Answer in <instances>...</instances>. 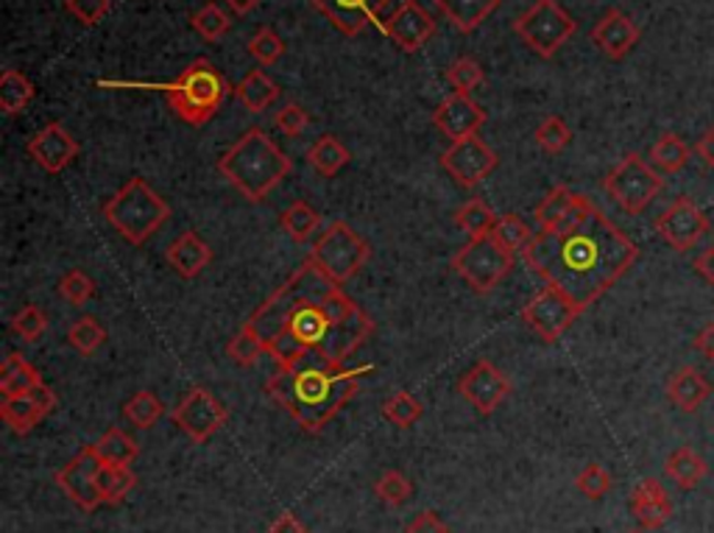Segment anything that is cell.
I'll return each instance as SVG.
<instances>
[{
    "instance_id": "cell-1",
    "label": "cell",
    "mask_w": 714,
    "mask_h": 533,
    "mask_svg": "<svg viewBox=\"0 0 714 533\" xmlns=\"http://www.w3.org/2000/svg\"><path fill=\"white\" fill-rule=\"evenodd\" d=\"M524 265L575 305H595L639 260V249L595 204L575 224L533 235L522 249Z\"/></svg>"
},
{
    "instance_id": "cell-2",
    "label": "cell",
    "mask_w": 714,
    "mask_h": 533,
    "mask_svg": "<svg viewBox=\"0 0 714 533\" xmlns=\"http://www.w3.org/2000/svg\"><path fill=\"white\" fill-rule=\"evenodd\" d=\"M375 366L357 369H329L316 349L296 369H280L266 383V394L296 420V425L307 433H322L335 416L349 405L351 396L360 391V378Z\"/></svg>"
},
{
    "instance_id": "cell-3",
    "label": "cell",
    "mask_w": 714,
    "mask_h": 533,
    "mask_svg": "<svg viewBox=\"0 0 714 533\" xmlns=\"http://www.w3.org/2000/svg\"><path fill=\"white\" fill-rule=\"evenodd\" d=\"M215 168L249 202H262L291 174L293 162L260 127H251L246 129V134H240L238 143L227 154L220 156Z\"/></svg>"
},
{
    "instance_id": "cell-4",
    "label": "cell",
    "mask_w": 714,
    "mask_h": 533,
    "mask_svg": "<svg viewBox=\"0 0 714 533\" xmlns=\"http://www.w3.org/2000/svg\"><path fill=\"white\" fill-rule=\"evenodd\" d=\"M338 289L340 285H335L313 260H307L302 269H296L288 276V282L282 289H277L274 294L268 296V300L251 313V318L246 324H251V327L260 333L262 341L271 344L280 333L288 330V324H291L293 313H296L299 307L310 305V302L322 305V302H327Z\"/></svg>"
},
{
    "instance_id": "cell-5",
    "label": "cell",
    "mask_w": 714,
    "mask_h": 533,
    "mask_svg": "<svg viewBox=\"0 0 714 533\" xmlns=\"http://www.w3.org/2000/svg\"><path fill=\"white\" fill-rule=\"evenodd\" d=\"M104 218L109 227L129 240L131 246H143L162 224L171 218V207L165 198L154 191L145 180L134 176L126 182L107 204H104Z\"/></svg>"
},
{
    "instance_id": "cell-6",
    "label": "cell",
    "mask_w": 714,
    "mask_h": 533,
    "mask_svg": "<svg viewBox=\"0 0 714 533\" xmlns=\"http://www.w3.org/2000/svg\"><path fill=\"white\" fill-rule=\"evenodd\" d=\"M160 90H165L167 107L178 120H185L187 127H204L218 115L229 85L213 62L196 59L182 70L176 81H167Z\"/></svg>"
},
{
    "instance_id": "cell-7",
    "label": "cell",
    "mask_w": 714,
    "mask_h": 533,
    "mask_svg": "<svg viewBox=\"0 0 714 533\" xmlns=\"http://www.w3.org/2000/svg\"><path fill=\"white\" fill-rule=\"evenodd\" d=\"M371 258L369 240L360 238L346 221H333L322 232V238L313 243L310 258L335 285L349 282L357 271L364 269Z\"/></svg>"
},
{
    "instance_id": "cell-8",
    "label": "cell",
    "mask_w": 714,
    "mask_h": 533,
    "mask_svg": "<svg viewBox=\"0 0 714 533\" xmlns=\"http://www.w3.org/2000/svg\"><path fill=\"white\" fill-rule=\"evenodd\" d=\"M513 31L536 56L553 59L575 36L577 23L559 0H536L528 12L519 14Z\"/></svg>"
},
{
    "instance_id": "cell-9",
    "label": "cell",
    "mask_w": 714,
    "mask_h": 533,
    "mask_svg": "<svg viewBox=\"0 0 714 533\" xmlns=\"http://www.w3.org/2000/svg\"><path fill=\"white\" fill-rule=\"evenodd\" d=\"M603 191L608 193V198H612L623 213H628V216H642L650 204H653V198L664 191V180H661L653 165L645 162V156L625 154L623 160L608 171L606 180H603Z\"/></svg>"
},
{
    "instance_id": "cell-10",
    "label": "cell",
    "mask_w": 714,
    "mask_h": 533,
    "mask_svg": "<svg viewBox=\"0 0 714 533\" xmlns=\"http://www.w3.org/2000/svg\"><path fill=\"white\" fill-rule=\"evenodd\" d=\"M453 269L477 296H486L511 274L513 254L506 252V249L488 235V238L469 240L453 258Z\"/></svg>"
},
{
    "instance_id": "cell-11",
    "label": "cell",
    "mask_w": 714,
    "mask_h": 533,
    "mask_svg": "<svg viewBox=\"0 0 714 533\" xmlns=\"http://www.w3.org/2000/svg\"><path fill=\"white\" fill-rule=\"evenodd\" d=\"M581 313H584V307L575 305L564 291L548 285L524 305L522 318L544 344H555L577 322Z\"/></svg>"
},
{
    "instance_id": "cell-12",
    "label": "cell",
    "mask_w": 714,
    "mask_h": 533,
    "mask_svg": "<svg viewBox=\"0 0 714 533\" xmlns=\"http://www.w3.org/2000/svg\"><path fill=\"white\" fill-rule=\"evenodd\" d=\"M171 420L178 431L191 436V442L204 444L209 442L220 427L227 425L229 411L220 405L207 389L196 385V389L187 391V394L182 396V402L173 407Z\"/></svg>"
},
{
    "instance_id": "cell-13",
    "label": "cell",
    "mask_w": 714,
    "mask_h": 533,
    "mask_svg": "<svg viewBox=\"0 0 714 533\" xmlns=\"http://www.w3.org/2000/svg\"><path fill=\"white\" fill-rule=\"evenodd\" d=\"M656 232L673 252H690L703 240V235L712 229L706 213L695 204V198H675L659 218H656Z\"/></svg>"
},
{
    "instance_id": "cell-14",
    "label": "cell",
    "mask_w": 714,
    "mask_h": 533,
    "mask_svg": "<svg viewBox=\"0 0 714 533\" xmlns=\"http://www.w3.org/2000/svg\"><path fill=\"white\" fill-rule=\"evenodd\" d=\"M104 461L96 453V444H89L78 453L73 461H67L60 472L54 475L56 486L62 489L67 500L78 505L82 511H96L104 505L101 491H98V472H101Z\"/></svg>"
},
{
    "instance_id": "cell-15",
    "label": "cell",
    "mask_w": 714,
    "mask_h": 533,
    "mask_svg": "<svg viewBox=\"0 0 714 533\" xmlns=\"http://www.w3.org/2000/svg\"><path fill=\"white\" fill-rule=\"evenodd\" d=\"M439 162L441 168L453 176L461 187H477L486 176H491L500 156H497V151L491 149V145H486L475 134V138L450 145V149L441 154Z\"/></svg>"
},
{
    "instance_id": "cell-16",
    "label": "cell",
    "mask_w": 714,
    "mask_h": 533,
    "mask_svg": "<svg viewBox=\"0 0 714 533\" xmlns=\"http://www.w3.org/2000/svg\"><path fill=\"white\" fill-rule=\"evenodd\" d=\"M371 333H375V322L369 318V313H366L364 307H355L349 316L329 324L327 336H324L322 344L316 347L318 358H322L329 369H344L346 358H351V355L357 352V347H364Z\"/></svg>"
},
{
    "instance_id": "cell-17",
    "label": "cell",
    "mask_w": 714,
    "mask_h": 533,
    "mask_svg": "<svg viewBox=\"0 0 714 533\" xmlns=\"http://www.w3.org/2000/svg\"><path fill=\"white\" fill-rule=\"evenodd\" d=\"M340 34L357 36L369 23L380 29L397 7V0H310Z\"/></svg>"
},
{
    "instance_id": "cell-18",
    "label": "cell",
    "mask_w": 714,
    "mask_h": 533,
    "mask_svg": "<svg viewBox=\"0 0 714 533\" xmlns=\"http://www.w3.org/2000/svg\"><path fill=\"white\" fill-rule=\"evenodd\" d=\"M380 29L399 51L416 54V51H422L433 40L435 18L419 0H402Z\"/></svg>"
},
{
    "instance_id": "cell-19",
    "label": "cell",
    "mask_w": 714,
    "mask_h": 533,
    "mask_svg": "<svg viewBox=\"0 0 714 533\" xmlns=\"http://www.w3.org/2000/svg\"><path fill=\"white\" fill-rule=\"evenodd\" d=\"M458 391L477 414L491 416L506 402V396L511 394V380L491 360H477L469 372L461 378Z\"/></svg>"
},
{
    "instance_id": "cell-20",
    "label": "cell",
    "mask_w": 714,
    "mask_h": 533,
    "mask_svg": "<svg viewBox=\"0 0 714 533\" xmlns=\"http://www.w3.org/2000/svg\"><path fill=\"white\" fill-rule=\"evenodd\" d=\"M25 151L45 174H62L78 156V143L60 120H54L25 143Z\"/></svg>"
},
{
    "instance_id": "cell-21",
    "label": "cell",
    "mask_w": 714,
    "mask_h": 533,
    "mask_svg": "<svg viewBox=\"0 0 714 533\" xmlns=\"http://www.w3.org/2000/svg\"><path fill=\"white\" fill-rule=\"evenodd\" d=\"M483 123H486V112H483L480 104L472 101V96H461V93L444 98L433 112V127L453 143L475 138Z\"/></svg>"
},
{
    "instance_id": "cell-22",
    "label": "cell",
    "mask_w": 714,
    "mask_h": 533,
    "mask_svg": "<svg viewBox=\"0 0 714 533\" xmlns=\"http://www.w3.org/2000/svg\"><path fill=\"white\" fill-rule=\"evenodd\" d=\"M592 43L597 45L603 56L614 62H623L625 56L631 54L642 40V29L637 25V20L628 18L623 9H608L592 29Z\"/></svg>"
},
{
    "instance_id": "cell-23",
    "label": "cell",
    "mask_w": 714,
    "mask_h": 533,
    "mask_svg": "<svg viewBox=\"0 0 714 533\" xmlns=\"http://www.w3.org/2000/svg\"><path fill=\"white\" fill-rule=\"evenodd\" d=\"M631 514L645 531H659L673 516V500L659 478H645L631 491Z\"/></svg>"
},
{
    "instance_id": "cell-24",
    "label": "cell",
    "mask_w": 714,
    "mask_h": 533,
    "mask_svg": "<svg viewBox=\"0 0 714 533\" xmlns=\"http://www.w3.org/2000/svg\"><path fill=\"white\" fill-rule=\"evenodd\" d=\"M712 391L714 389L708 378L695 366H681L679 372H673L667 380V400L673 402V407H679L681 414L701 411V405L712 396Z\"/></svg>"
},
{
    "instance_id": "cell-25",
    "label": "cell",
    "mask_w": 714,
    "mask_h": 533,
    "mask_svg": "<svg viewBox=\"0 0 714 533\" xmlns=\"http://www.w3.org/2000/svg\"><path fill=\"white\" fill-rule=\"evenodd\" d=\"M165 258L182 280H196V276L213 263V249H209L207 240L198 238L196 232H182L167 246Z\"/></svg>"
},
{
    "instance_id": "cell-26",
    "label": "cell",
    "mask_w": 714,
    "mask_h": 533,
    "mask_svg": "<svg viewBox=\"0 0 714 533\" xmlns=\"http://www.w3.org/2000/svg\"><path fill=\"white\" fill-rule=\"evenodd\" d=\"M433 3L461 34L477 31L502 7V0H433Z\"/></svg>"
},
{
    "instance_id": "cell-27",
    "label": "cell",
    "mask_w": 714,
    "mask_h": 533,
    "mask_svg": "<svg viewBox=\"0 0 714 533\" xmlns=\"http://www.w3.org/2000/svg\"><path fill=\"white\" fill-rule=\"evenodd\" d=\"M232 93H235V98H238V101L255 115L266 112V109L271 107V104H277V98L282 96L280 85H277L274 78L262 70H251L249 76L240 78Z\"/></svg>"
},
{
    "instance_id": "cell-28",
    "label": "cell",
    "mask_w": 714,
    "mask_h": 533,
    "mask_svg": "<svg viewBox=\"0 0 714 533\" xmlns=\"http://www.w3.org/2000/svg\"><path fill=\"white\" fill-rule=\"evenodd\" d=\"M664 475L670 480H673V483L679 486V489L692 491V489H697V486L703 483V478L708 475V467H706V461H703V458L697 456L695 449H692V447H679V449H673L670 456H667Z\"/></svg>"
},
{
    "instance_id": "cell-29",
    "label": "cell",
    "mask_w": 714,
    "mask_h": 533,
    "mask_svg": "<svg viewBox=\"0 0 714 533\" xmlns=\"http://www.w3.org/2000/svg\"><path fill=\"white\" fill-rule=\"evenodd\" d=\"M288 330L304 344V347L316 349L322 344V338L327 336L329 330V316L327 307L316 305V302H310V305H302L296 313H293L291 324H288Z\"/></svg>"
},
{
    "instance_id": "cell-30",
    "label": "cell",
    "mask_w": 714,
    "mask_h": 533,
    "mask_svg": "<svg viewBox=\"0 0 714 533\" xmlns=\"http://www.w3.org/2000/svg\"><path fill=\"white\" fill-rule=\"evenodd\" d=\"M36 385H42L40 372H36L23 355L12 352L3 360V366H0V391H3V396L31 394Z\"/></svg>"
},
{
    "instance_id": "cell-31",
    "label": "cell",
    "mask_w": 714,
    "mask_h": 533,
    "mask_svg": "<svg viewBox=\"0 0 714 533\" xmlns=\"http://www.w3.org/2000/svg\"><path fill=\"white\" fill-rule=\"evenodd\" d=\"M0 416H3V422H7L18 436H25V433L34 431V427L48 416V411H45V407H42L31 394H23V396H7V402L0 405Z\"/></svg>"
},
{
    "instance_id": "cell-32",
    "label": "cell",
    "mask_w": 714,
    "mask_h": 533,
    "mask_svg": "<svg viewBox=\"0 0 714 533\" xmlns=\"http://www.w3.org/2000/svg\"><path fill=\"white\" fill-rule=\"evenodd\" d=\"M138 486V475L131 464H104L98 472V491H101L104 505H118L129 498Z\"/></svg>"
},
{
    "instance_id": "cell-33",
    "label": "cell",
    "mask_w": 714,
    "mask_h": 533,
    "mask_svg": "<svg viewBox=\"0 0 714 533\" xmlns=\"http://www.w3.org/2000/svg\"><path fill=\"white\" fill-rule=\"evenodd\" d=\"M692 149L679 138V134L667 132L650 145V165L661 174H679V171L686 168V162H690Z\"/></svg>"
},
{
    "instance_id": "cell-34",
    "label": "cell",
    "mask_w": 714,
    "mask_h": 533,
    "mask_svg": "<svg viewBox=\"0 0 714 533\" xmlns=\"http://www.w3.org/2000/svg\"><path fill=\"white\" fill-rule=\"evenodd\" d=\"M34 93L36 90L31 85V78L25 73H20L18 67H7L3 76H0V109L9 118L23 112L31 104V98H34Z\"/></svg>"
},
{
    "instance_id": "cell-35",
    "label": "cell",
    "mask_w": 714,
    "mask_h": 533,
    "mask_svg": "<svg viewBox=\"0 0 714 533\" xmlns=\"http://www.w3.org/2000/svg\"><path fill=\"white\" fill-rule=\"evenodd\" d=\"M349 149H346L338 138H333V134H324V138H318L316 143L307 149L310 168H316L322 176H335L340 168L349 165Z\"/></svg>"
},
{
    "instance_id": "cell-36",
    "label": "cell",
    "mask_w": 714,
    "mask_h": 533,
    "mask_svg": "<svg viewBox=\"0 0 714 533\" xmlns=\"http://www.w3.org/2000/svg\"><path fill=\"white\" fill-rule=\"evenodd\" d=\"M575 198L577 193H572L566 185L553 187V191L542 198V204L536 207V224H539V229H542V232H553V229L570 216Z\"/></svg>"
},
{
    "instance_id": "cell-37",
    "label": "cell",
    "mask_w": 714,
    "mask_h": 533,
    "mask_svg": "<svg viewBox=\"0 0 714 533\" xmlns=\"http://www.w3.org/2000/svg\"><path fill=\"white\" fill-rule=\"evenodd\" d=\"M497 218L500 216H495V210H491L483 198H469V202L455 213V224H458L461 232L469 235V240L488 238L491 229H495Z\"/></svg>"
},
{
    "instance_id": "cell-38",
    "label": "cell",
    "mask_w": 714,
    "mask_h": 533,
    "mask_svg": "<svg viewBox=\"0 0 714 533\" xmlns=\"http://www.w3.org/2000/svg\"><path fill=\"white\" fill-rule=\"evenodd\" d=\"M322 227V216H318L307 202H293L285 213H282V229L291 235L296 243H307L316 229Z\"/></svg>"
},
{
    "instance_id": "cell-39",
    "label": "cell",
    "mask_w": 714,
    "mask_h": 533,
    "mask_svg": "<svg viewBox=\"0 0 714 533\" xmlns=\"http://www.w3.org/2000/svg\"><path fill=\"white\" fill-rule=\"evenodd\" d=\"M96 453L101 456L104 464H131L138 458V442L120 427H109L101 438L96 442Z\"/></svg>"
},
{
    "instance_id": "cell-40",
    "label": "cell",
    "mask_w": 714,
    "mask_h": 533,
    "mask_svg": "<svg viewBox=\"0 0 714 533\" xmlns=\"http://www.w3.org/2000/svg\"><path fill=\"white\" fill-rule=\"evenodd\" d=\"M162 414H165V407H162L160 396L151 394V391H138V394L129 396L123 405L126 422H131V425L140 427V431L154 427L156 422L162 420Z\"/></svg>"
},
{
    "instance_id": "cell-41",
    "label": "cell",
    "mask_w": 714,
    "mask_h": 533,
    "mask_svg": "<svg viewBox=\"0 0 714 533\" xmlns=\"http://www.w3.org/2000/svg\"><path fill=\"white\" fill-rule=\"evenodd\" d=\"M67 341H71V347L76 349L78 355L89 358V355H96L98 349L107 344V330H104L101 322H96L93 316H82L76 324H71Z\"/></svg>"
},
{
    "instance_id": "cell-42",
    "label": "cell",
    "mask_w": 714,
    "mask_h": 533,
    "mask_svg": "<svg viewBox=\"0 0 714 533\" xmlns=\"http://www.w3.org/2000/svg\"><path fill=\"white\" fill-rule=\"evenodd\" d=\"M382 416H386L391 425L408 431V427H413L422 420V402H419L411 391H397V394H391L382 402Z\"/></svg>"
},
{
    "instance_id": "cell-43",
    "label": "cell",
    "mask_w": 714,
    "mask_h": 533,
    "mask_svg": "<svg viewBox=\"0 0 714 533\" xmlns=\"http://www.w3.org/2000/svg\"><path fill=\"white\" fill-rule=\"evenodd\" d=\"M262 352H268V344L262 341L260 333H257L251 324H244L238 336L227 344V355L235 360V363L244 366V369L255 366Z\"/></svg>"
},
{
    "instance_id": "cell-44",
    "label": "cell",
    "mask_w": 714,
    "mask_h": 533,
    "mask_svg": "<svg viewBox=\"0 0 714 533\" xmlns=\"http://www.w3.org/2000/svg\"><path fill=\"white\" fill-rule=\"evenodd\" d=\"M491 238H495L506 252L513 254L533 240V232H530V227L522 218L513 216V213H506V216L497 218L495 229H491Z\"/></svg>"
},
{
    "instance_id": "cell-45",
    "label": "cell",
    "mask_w": 714,
    "mask_h": 533,
    "mask_svg": "<svg viewBox=\"0 0 714 533\" xmlns=\"http://www.w3.org/2000/svg\"><path fill=\"white\" fill-rule=\"evenodd\" d=\"M193 29H196V34L204 36L207 43H218V40H224V34H229L232 20H229V14L224 12L218 3H207V7H202L193 14Z\"/></svg>"
},
{
    "instance_id": "cell-46",
    "label": "cell",
    "mask_w": 714,
    "mask_h": 533,
    "mask_svg": "<svg viewBox=\"0 0 714 533\" xmlns=\"http://www.w3.org/2000/svg\"><path fill=\"white\" fill-rule=\"evenodd\" d=\"M446 81H450L453 90L461 93V96H472V90H477V87L486 81V70H483L480 62L472 59V56H461V59H455L453 65H450V70H446Z\"/></svg>"
},
{
    "instance_id": "cell-47",
    "label": "cell",
    "mask_w": 714,
    "mask_h": 533,
    "mask_svg": "<svg viewBox=\"0 0 714 533\" xmlns=\"http://www.w3.org/2000/svg\"><path fill=\"white\" fill-rule=\"evenodd\" d=\"M533 140L536 145H539L542 151H548V154H561V151L572 143V129L566 127L564 118L550 115V118H544L542 123L536 127Z\"/></svg>"
},
{
    "instance_id": "cell-48",
    "label": "cell",
    "mask_w": 714,
    "mask_h": 533,
    "mask_svg": "<svg viewBox=\"0 0 714 533\" xmlns=\"http://www.w3.org/2000/svg\"><path fill=\"white\" fill-rule=\"evenodd\" d=\"M48 330V316L40 305H23L12 318V333L25 344H36Z\"/></svg>"
},
{
    "instance_id": "cell-49",
    "label": "cell",
    "mask_w": 714,
    "mask_h": 533,
    "mask_svg": "<svg viewBox=\"0 0 714 533\" xmlns=\"http://www.w3.org/2000/svg\"><path fill=\"white\" fill-rule=\"evenodd\" d=\"M375 494L386 505H393V509H397V505H405L408 500L413 498V486L402 472L388 469V472H382L380 480L375 483Z\"/></svg>"
},
{
    "instance_id": "cell-50",
    "label": "cell",
    "mask_w": 714,
    "mask_h": 533,
    "mask_svg": "<svg viewBox=\"0 0 714 533\" xmlns=\"http://www.w3.org/2000/svg\"><path fill=\"white\" fill-rule=\"evenodd\" d=\"M307 352H310V347H304V344L299 341L291 330L280 333L274 341L268 344V355L277 360V366H280V369H296V366L307 358Z\"/></svg>"
},
{
    "instance_id": "cell-51",
    "label": "cell",
    "mask_w": 714,
    "mask_h": 533,
    "mask_svg": "<svg viewBox=\"0 0 714 533\" xmlns=\"http://www.w3.org/2000/svg\"><path fill=\"white\" fill-rule=\"evenodd\" d=\"M614 478L603 464H589L581 469V475L575 478V489L584 494L586 500H603L612 491Z\"/></svg>"
},
{
    "instance_id": "cell-52",
    "label": "cell",
    "mask_w": 714,
    "mask_h": 533,
    "mask_svg": "<svg viewBox=\"0 0 714 533\" xmlns=\"http://www.w3.org/2000/svg\"><path fill=\"white\" fill-rule=\"evenodd\" d=\"M249 54L260 62L262 67H271L285 56V43L274 29H260L249 40Z\"/></svg>"
},
{
    "instance_id": "cell-53",
    "label": "cell",
    "mask_w": 714,
    "mask_h": 533,
    "mask_svg": "<svg viewBox=\"0 0 714 533\" xmlns=\"http://www.w3.org/2000/svg\"><path fill=\"white\" fill-rule=\"evenodd\" d=\"M60 296L67 305L82 307L96 296V282L89 280L82 269H73L60 280Z\"/></svg>"
},
{
    "instance_id": "cell-54",
    "label": "cell",
    "mask_w": 714,
    "mask_h": 533,
    "mask_svg": "<svg viewBox=\"0 0 714 533\" xmlns=\"http://www.w3.org/2000/svg\"><path fill=\"white\" fill-rule=\"evenodd\" d=\"M112 0H65V9L82 25H96L107 18Z\"/></svg>"
},
{
    "instance_id": "cell-55",
    "label": "cell",
    "mask_w": 714,
    "mask_h": 533,
    "mask_svg": "<svg viewBox=\"0 0 714 533\" xmlns=\"http://www.w3.org/2000/svg\"><path fill=\"white\" fill-rule=\"evenodd\" d=\"M274 123L282 134H288V138H299V134L307 129L310 115L304 112V107H299V104H285V107L277 112Z\"/></svg>"
},
{
    "instance_id": "cell-56",
    "label": "cell",
    "mask_w": 714,
    "mask_h": 533,
    "mask_svg": "<svg viewBox=\"0 0 714 533\" xmlns=\"http://www.w3.org/2000/svg\"><path fill=\"white\" fill-rule=\"evenodd\" d=\"M405 533H450V525L435 511H422L408 522Z\"/></svg>"
},
{
    "instance_id": "cell-57",
    "label": "cell",
    "mask_w": 714,
    "mask_h": 533,
    "mask_svg": "<svg viewBox=\"0 0 714 533\" xmlns=\"http://www.w3.org/2000/svg\"><path fill=\"white\" fill-rule=\"evenodd\" d=\"M692 151H695V156L706 165L708 171H714V123L701 134V138H697L695 149Z\"/></svg>"
},
{
    "instance_id": "cell-58",
    "label": "cell",
    "mask_w": 714,
    "mask_h": 533,
    "mask_svg": "<svg viewBox=\"0 0 714 533\" xmlns=\"http://www.w3.org/2000/svg\"><path fill=\"white\" fill-rule=\"evenodd\" d=\"M692 269L697 271V276H701L703 282L714 285V246L703 249V252L692 260Z\"/></svg>"
},
{
    "instance_id": "cell-59",
    "label": "cell",
    "mask_w": 714,
    "mask_h": 533,
    "mask_svg": "<svg viewBox=\"0 0 714 533\" xmlns=\"http://www.w3.org/2000/svg\"><path fill=\"white\" fill-rule=\"evenodd\" d=\"M268 533H307V527H304V522L299 520L296 514L285 511V514H280L274 522H271Z\"/></svg>"
},
{
    "instance_id": "cell-60",
    "label": "cell",
    "mask_w": 714,
    "mask_h": 533,
    "mask_svg": "<svg viewBox=\"0 0 714 533\" xmlns=\"http://www.w3.org/2000/svg\"><path fill=\"white\" fill-rule=\"evenodd\" d=\"M692 347H695V352L703 355L706 360H714V324H706L703 330H697Z\"/></svg>"
},
{
    "instance_id": "cell-61",
    "label": "cell",
    "mask_w": 714,
    "mask_h": 533,
    "mask_svg": "<svg viewBox=\"0 0 714 533\" xmlns=\"http://www.w3.org/2000/svg\"><path fill=\"white\" fill-rule=\"evenodd\" d=\"M227 3L235 14H249L260 0H227Z\"/></svg>"
},
{
    "instance_id": "cell-62",
    "label": "cell",
    "mask_w": 714,
    "mask_h": 533,
    "mask_svg": "<svg viewBox=\"0 0 714 533\" xmlns=\"http://www.w3.org/2000/svg\"><path fill=\"white\" fill-rule=\"evenodd\" d=\"M628 533H648V531H645V527H637V531H628Z\"/></svg>"
}]
</instances>
